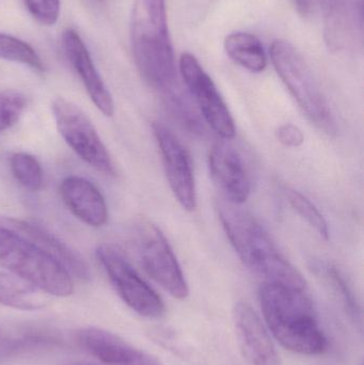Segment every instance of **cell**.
I'll list each match as a JSON object with an SVG mask.
<instances>
[{
  "label": "cell",
  "instance_id": "603a6c76",
  "mask_svg": "<svg viewBox=\"0 0 364 365\" xmlns=\"http://www.w3.org/2000/svg\"><path fill=\"white\" fill-rule=\"evenodd\" d=\"M27 106V98L19 91L0 92V132L19 121Z\"/></svg>",
  "mask_w": 364,
  "mask_h": 365
},
{
  "label": "cell",
  "instance_id": "7a4b0ae2",
  "mask_svg": "<svg viewBox=\"0 0 364 365\" xmlns=\"http://www.w3.org/2000/svg\"><path fill=\"white\" fill-rule=\"evenodd\" d=\"M130 46L141 77L160 96L180 87L166 0H135L130 14Z\"/></svg>",
  "mask_w": 364,
  "mask_h": 365
},
{
  "label": "cell",
  "instance_id": "277c9868",
  "mask_svg": "<svg viewBox=\"0 0 364 365\" xmlns=\"http://www.w3.org/2000/svg\"><path fill=\"white\" fill-rule=\"evenodd\" d=\"M0 266L43 293L68 297L74 292L70 272L57 259L21 234L1 225Z\"/></svg>",
  "mask_w": 364,
  "mask_h": 365
},
{
  "label": "cell",
  "instance_id": "8992f818",
  "mask_svg": "<svg viewBox=\"0 0 364 365\" xmlns=\"http://www.w3.org/2000/svg\"><path fill=\"white\" fill-rule=\"evenodd\" d=\"M51 110L58 130L68 147L90 166L100 173L115 175L110 154L89 117L76 104L63 98L53 101Z\"/></svg>",
  "mask_w": 364,
  "mask_h": 365
},
{
  "label": "cell",
  "instance_id": "2e32d148",
  "mask_svg": "<svg viewBox=\"0 0 364 365\" xmlns=\"http://www.w3.org/2000/svg\"><path fill=\"white\" fill-rule=\"evenodd\" d=\"M0 225L17 232L49 255H53L70 274L83 280L90 279L89 267L83 257L40 225L21 220V219L10 218V217H2V218L0 217Z\"/></svg>",
  "mask_w": 364,
  "mask_h": 365
},
{
  "label": "cell",
  "instance_id": "ffe728a7",
  "mask_svg": "<svg viewBox=\"0 0 364 365\" xmlns=\"http://www.w3.org/2000/svg\"><path fill=\"white\" fill-rule=\"evenodd\" d=\"M11 171L16 181L30 191H38L43 186V170L40 163L28 153H15L11 156Z\"/></svg>",
  "mask_w": 364,
  "mask_h": 365
},
{
  "label": "cell",
  "instance_id": "44dd1931",
  "mask_svg": "<svg viewBox=\"0 0 364 365\" xmlns=\"http://www.w3.org/2000/svg\"><path fill=\"white\" fill-rule=\"evenodd\" d=\"M288 201L293 210L303 219L307 221L308 225L314 229V231L323 238L328 240L331 233H329L328 223L326 219L323 216L322 212L316 207V204L306 197L301 191L290 189L286 192Z\"/></svg>",
  "mask_w": 364,
  "mask_h": 365
},
{
  "label": "cell",
  "instance_id": "9c48e42d",
  "mask_svg": "<svg viewBox=\"0 0 364 365\" xmlns=\"http://www.w3.org/2000/svg\"><path fill=\"white\" fill-rule=\"evenodd\" d=\"M179 66L184 83L204 121L222 140L234 138L236 128L232 113L217 86L198 59L192 53H184L180 58Z\"/></svg>",
  "mask_w": 364,
  "mask_h": 365
},
{
  "label": "cell",
  "instance_id": "6da1fadb",
  "mask_svg": "<svg viewBox=\"0 0 364 365\" xmlns=\"http://www.w3.org/2000/svg\"><path fill=\"white\" fill-rule=\"evenodd\" d=\"M217 210L227 237L248 269L264 282L307 291L303 274L280 252L258 219L228 201L219 202Z\"/></svg>",
  "mask_w": 364,
  "mask_h": 365
},
{
  "label": "cell",
  "instance_id": "9a60e30c",
  "mask_svg": "<svg viewBox=\"0 0 364 365\" xmlns=\"http://www.w3.org/2000/svg\"><path fill=\"white\" fill-rule=\"evenodd\" d=\"M66 207L85 225L100 227L108 221V206L100 189L85 178L71 175L60 185Z\"/></svg>",
  "mask_w": 364,
  "mask_h": 365
},
{
  "label": "cell",
  "instance_id": "5bb4252c",
  "mask_svg": "<svg viewBox=\"0 0 364 365\" xmlns=\"http://www.w3.org/2000/svg\"><path fill=\"white\" fill-rule=\"evenodd\" d=\"M77 340L83 349L106 365H162L155 356L100 328L81 329Z\"/></svg>",
  "mask_w": 364,
  "mask_h": 365
},
{
  "label": "cell",
  "instance_id": "7c38bea8",
  "mask_svg": "<svg viewBox=\"0 0 364 365\" xmlns=\"http://www.w3.org/2000/svg\"><path fill=\"white\" fill-rule=\"evenodd\" d=\"M222 140L215 143L209 155L212 178L230 203H245L251 193V180L239 150Z\"/></svg>",
  "mask_w": 364,
  "mask_h": 365
},
{
  "label": "cell",
  "instance_id": "e0dca14e",
  "mask_svg": "<svg viewBox=\"0 0 364 365\" xmlns=\"http://www.w3.org/2000/svg\"><path fill=\"white\" fill-rule=\"evenodd\" d=\"M224 51L232 61L251 73L266 68L267 56L262 42L254 34L233 32L224 40Z\"/></svg>",
  "mask_w": 364,
  "mask_h": 365
},
{
  "label": "cell",
  "instance_id": "5b68a950",
  "mask_svg": "<svg viewBox=\"0 0 364 365\" xmlns=\"http://www.w3.org/2000/svg\"><path fill=\"white\" fill-rule=\"evenodd\" d=\"M271 60L278 76L301 108V113L318 130L336 134L337 125L328 103L301 53L288 41H274Z\"/></svg>",
  "mask_w": 364,
  "mask_h": 365
},
{
  "label": "cell",
  "instance_id": "ac0fdd59",
  "mask_svg": "<svg viewBox=\"0 0 364 365\" xmlns=\"http://www.w3.org/2000/svg\"><path fill=\"white\" fill-rule=\"evenodd\" d=\"M43 292L14 274L0 272V304L19 310H38L45 306Z\"/></svg>",
  "mask_w": 364,
  "mask_h": 365
},
{
  "label": "cell",
  "instance_id": "cb8c5ba5",
  "mask_svg": "<svg viewBox=\"0 0 364 365\" xmlns=\"http://www.w3.org/2000/svg\"><path fill=\"white\" fill-rule=\"evenodd\" d=\"M28 12L41 25L51 27L59 21L60 0H23Z\"/></svg>",
  "mask_w": 364,
  "mask_h": 365
},
{
  "label": "cell",
  "instance_id": "52a82bcc",
  "mask_svg": "<svg viewBox=\"0 0 364 365\" xmlns=\"http://www.w3.org/2000/svg\"><path fill=\"white\" fill-rule=\"evenodd\" d=\"M136 232L139 255L147 274L175 299H186L189 295L187 281L162 230L143 219Z\"/></svg>",
  "mask_w": 364,
  "mask_h": 365
},
{
  "label": "cell",
  "instance_id": "484cf974",
  "mask_svg": "<svg viewBox=\"0 0 364 365\" xmlns=\"http://www.w3.org/2000/svg\"><path fill=\"white\" fill-rule=\"evenodd\" d=\"M294 4L301 16H307L311 12L312 0H294Z\"/></svg>",
  "mask_w": 364,
  "mask_h": 365
},
{
  "label": "cell",
  "instance_id": "d6986e66",
  "mask_svg": "<svg viewBox=\"0 0 364 365\" xmlns=\"http://www.w3.org/2000/svg\"><path fill=\"white\" fill-rule=\"evenodd\" d=\"M0 59L24 64L38 73L45 71L42 59L31 45L2 32H0Z\"/></svg>",
  "mask_w": 364,
  "mask_h": 365
},
{
  "label": "cell",
  "instance_id": "4fadbf2b",
  "mask_svg": "<svg viewBox=\"0 0 364 365\" xmlns=\"http://www.w3.org/2000/svg\"><path fill=\"white\" fill-rule=\"evenodd\" d=\"M62 47L96 108L106 117H113L115 113L113 96L100 77L80 34L73 28L64 30Z\"/></svg>",
  "mask_w": 364,
  "mask_h": 365
},
{
  "label": "cell",
  "instance_id": "4316f807",
  "mask_svg": "<svg viewBox=\"0 0 364 365\" xmlns=\"http://www.w3.org/2000/svg\"><path fill=\"white\" fill-rule=\"evenodd\" d=\"M71 365H95V364H88V362H76V364H71Z\"/></svg>",
  "mask_w": 364,
  "mask_h": 365
},
{
  "label": "cell",
  "instance_id": "8fae6325",
  "mask_svg": "<svg viewBox=\"0 0 364 365\" xmlns=\"http://www.w3.org/2000/svg\"><path fill=\"white\" fill-rule=\"evenodd\" d=\"M233 324L239 351L247 365H284L262 319L247 302L233 309Z\"/></svg>",
  "mask_w": 364,
  "mask_h": 365
},
{
  "label": "cell",
  "instance_id": "7402d4cb",
  "mask_svg": "<svg viewBox=\"0 0 364 365\" xmlns=\"http://www.w3.org/2000/svg\"><path fill=\"white\" fill-rule=\"evenodd\" d=\"M314 269L326 279L335 293L340 296L344 307H345L346 312H348V314L354 317L355 319H358L360 317L358 302H357L356 297L348 285V281L340 272V270L328 263H316L314 265Z\"/></svg>",
  "mask_w": 364,
  "mask_h": 365
},
{
  "label": "cell",
  "instance_id": "30bf717a",
  "mask_svg": "<svg viewBox=\"0 0 364 365\" xmlns=\"http://www.w3.org/2000/svg\"><path fill=\"white\" fill-rule=\"evenodd\" d=\"M152 128L171 191L184 210L194 212L197 208L196 181L187 148L165 124L154 122Z\"/></svg>",
  "mask_w": 364,
  "mask_h": 365
},
{
  "label": "cell",
  "instance_id": "ba28073f",
  "mask_svg": "<svg viewBox=\"0 0 364 365\" xmlns=\"http://www.w3.org/2000/svg\"><path fill=\"white\" fill-rule=\"evenodd\" d=\"M96 255L115 291L132 310L147 319H157L164 314L165 304L162 298L139 276L118 247L100 245Z\"/></svg>",
  "mask_w": 364,
  "mask_h": 365
},
{
  "label": "cell",
  "instance_id": "3957f363",
  "mask_svg": "<svg viewBox=\"0 0 364 365\" xmlns=\"http://www.w3.org/2000/svg\"><path fill=\"white\" fill-rule=\"evenodd\" d=\"M259 302L267 329L284 349L306 356L326 351V336L306 291L263 282Z\"/></svg>",
  "mask_w": 364,
  "mask_h": 365
},
{
  "label": "cell",
  "instance_id": "d4e9b609",
  "mask_svg": "<svg viewBox=\"0 0 364 365\" xmlns=\"http://www.w3.org/2000/svg\"><path fill=\"white\" fill-rule=\"evenodd\" d=\"M276 137L280 143L288 148H299L305 143L303 130L298 126L291 123L280 125L276 130Z\"/></svg>",
  "mask_w": 364,
  "mask_h": 365
}]
</instances>
